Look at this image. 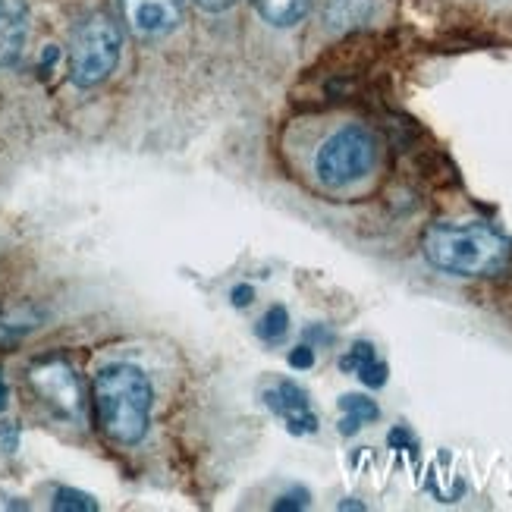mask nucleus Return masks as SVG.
Listing matches in <instances>:
<instances>
[{"label": "nucleus", "instance_id": "23", "mask_svg": "<svg viewBox=\"0 0 512 512\" xmlns=\"http://www.w3.org/2000/svg\"><path fill=\"white\" fill-rule=\"evenodd\" d=\"M340 509H365V506H362V503H355V500H343Z\"/></svg>", "mask_w": 512, "mask_h": 512}, {"label": "nucleus", "instance_id": "17", "mask_svg": "<svg viewBox=\"0 0 512 512\" xmlns=\"http://www.w3.org/2000/svg\"><path fill=\"white\" fill-rule=\"evenodd\" d=\"M289 365L299 368V371H308L311 365H315V349H311L308 343L296 346L293 352H289Z\"/></svg>", "mask_w": 512, "mask_h": 512}, {"label": "nucleus", "instance_id": "16", "mask_svg": "<svg viewBox=\"0 0 512 512\" xmlns=\"http://www.w3.org/2000/svg\"><path fill=\"white\" fill-rule=\"evenodd\" d=\"M387 440H390V447H393V450H406V453L418 456V443H415V437L409 434V428H393Z\"/></svg>", "mask_w": 512, "mask_h": 512}, {"label": "nucleus", "instance_id": "18", "mask_svg": "<svg viewBox=\"0 0 512 512\" xmlns=\"http://www.w3.org/2000/svg\"><path fill=\"white\" fill-rule=\"evenodd\" d=\"M305 506H308V491H302V487H299V491H293V494H283V497L274 503L277 512H286V509H305Z\"/></svg>", "mask_w": 512, "mask_h": 512}, {"label": "nucleus", "instance_id": "10", "mask_svg": "<svg viewBox=\"0 0 512 512\" xmlns=\"http://www.w3.org/2000/svg\"><path fill=\"white\" fill-rule=\"evenodd\" d=\"M340 412H343V421H340V434L343 437L359 434L365 421H377V418H381V409H377L374 399L359 396V393L340 396Z\"/></svg>", "mask_w": 512, "mask_h": 512}, {"label": "nucleus", "instance_id": "1", "mask_svg": "<svg viewBox=\"0 0 512 512\" xmlns=\"http://www.w3.org/2000/svg\"><path fill=\"white\" fill-rule=\"evenodd\" d=\"M95 415L101 431L123 447H136L148 434L154 390L148 374L129 362L107 365L95 374Z\"/></svg>", "mask_w": 512, "mask_h": 512}, {"label": "nucleus", "instance_id": "13", "mask_svg": "<svg viewBox=\"0 0 512 512\" xmlns=\"http://www.w3.org/2000/svg\"><path fill=\"white\" fill-rule=\"evenodd\" d=\"M51 506H54L57 512H95V509H98L95 497L76 491V487H57Z\"/></svg>", "mask_w": 512, "mask_h": 512}, {"label": "nucleus", "instance_id": "9", "mask_svg": "<svg viewBox=\"0 0 512 512\" xmlns=\"http://www.w3.org/2000/svg\"><path fill=\"white\" fill-rule=\"evenodd\" d=\"M374 0H324V22L330 32L359 29L371 19Z\"/></svg>", "mask_w": 512, "mask_h": 512}, {"label": "nucleus", "instance_id": "15", "mask_svg": "<svg viewBox=\"0 0 512 512\" xmlns=\"http://www.w3.org/2000/svg\"><path fill=\"white\" fill-rule=\"evenodd\" d=\"M355 374H359V381H362L365 387L377 390V387H384V384H387V374H390V368H387V362L374 359V362H368L365 368H359Z\"/></svg>", "mask_w": 512, "mask_h": 512}, {"label": "nucleus", "instance_id": "11", "mask_svg": "<svg viewBox=\"0 0 512 512\" xmlns=\"http://www.w3.org/2000/svg\"><path fill=\"white\" fill-rule=\"evenodd\" d=\"M311 10V0H258V13L274 29H289L302 22Z\"/></svg>", "mask_w": 512, "mask_h": 512}, {"label": "nucleus", "instance_id": "5", "mask_svg": "<svg viewBox=\"0 0 512 512\" xmlns=\"http://www.w3.org/2000/svg\"><path fill=\"white\" fill-rule=\"evenodd\" d=\"M29 384L38 393V399L48 406L54 415L66 421L82 418V387L76 371L63 359H44L29 371Z\"/></svg>", "mask_w": 512, "mask_h": 512}, {"label": "nucleus", "instance_id": "7", "mask_svg": "<svg viewBox=\"0 0 512 512\" xmlns=\"http://www.w3.org/2000/svg\"><path fill=\"white\" fill-rule=\"evenodd\" d=\"M264 403L271 406L283 421H286V431L305 437V434H315L318 431V415L308 403V393L293 384V381H280L274 390L264 393Z\"/></svg>", "mask_w": 512, "mask_h": 512}, {"label": "nucleus", "instance_id": "19", "mask_svg": "<svg viewBox=\"0 0 512 512\" xmlns=\"http://www.w3.org/2000/svg\"><path fill=\"white\" fill-rule=\"evenodd\" d=\"M230 302H233V308H249V305L255 302V289H252L249 283H239V286H233Z\"/></svg>", "mask_w": 512, "mask_h": 512}, {"label": "nucleus", "instance_id": "8", "mask_svg": "<svg viewBox=\"0 0 512 512\" xmlns=\"http://www.w3.org/2000/svg\"><path fill=\"white\" fill-rule=\"evenodd\" d=\"M29 41V0H0V70L22 60Z\"/></svg>", "mask_w": 512, "mask_h": 512}, {"label": "nucleus", "instance_id": "6", "mask_svg": "<svg viewBox=\"0 0 512 512\" xmlns=\"http://www.w3.org/2000/svg\"><path fill=\"white\" fill-rule=\"evenodd\" d=\"M126 26L139 38H164L183 22L186 0H120Z\"/></svg>", "mask_w": 512, "mask_h": 512}, {"label": "nucleus", "instance_id": "21", "mask_svg": "<svg viewBox=\"0 0 512 512\" xmlns=\"http://www.w3.org/2000/svg\"><path fill=\"white\" fill-rule=\"evenodd\" d=\"M10 406V390H7V381H4V374H0V412H4Z\"/></svg>", "mask_w": 512, "mask_h": 512}, {"label": "nucleus", "instance_id": "4", "mask_svg": "<svg viewBox=\"0 0 512 512\" xmlns=\"http://www.w3.org/2000/svg\"><path fill=\"white\" fill-rule=\"evenodd\" d=\"M123 51L120 26L107 13H95L79 22L70 44V79L79 88H95L117 70Z\"/></svg>", "mask_w": 512, "mask_h": 512}, {"label": "nucleus", "instance_id": "12", "mask_svg": "<svg viewBox=\"0 0 512 512\" xmlns=\"http://www.w3.org/2000/svg\"><path fill=\"white\" fill-rule=\"evenodd\" d=\"M286 330H289V315H286V308L283 305H274V308H267V315L258 321L255 333L264 340V343H280L286 337Z\"/></svg>", "mask_w": 512, "mask_h": 512}, {"label": "nucleus", "instance_id": "2", "mask_svg": "<svg viewBox=\"0 0 512 512\" xmlns=\"http://www.w3.org/2000/svg\"><path fill=\"white\" fill-rule=\"evenodd\" d=\"M425 258L456 277H494L509 264V242L487 224H434L421 239Z\"/></svg>", "mask_w": 512, "mask_h": 512}, {"label": "nucleus", "instance_id": "14", "mask_svg": "<svg viewBox=\"0 0 512 512\" xmlns=\"http://www.w3.org/2000/svg\"><path fill=\"white\" fill-rule=\"evenodd\" d=\"M374 359H377L374 346L362 340V343H352V349H349V352L343 355V359H340V368H343V371H352V374H355V371H359V368H365V365H368V362H374Z\"/></svg>", "mask_w": 512, "mask_h": 512}, {"label": "nucleus", "instance_id": "22", "mask_svg": "<svg viewBox=\"0 0 512 512\" xmlns=\"http://www.w3.org/2000/svg\"><path fill=\"white\" fill-rule=\"evenodd\" d=\"M60 54H57V48H48V51H44V57H41V70H48V66L57 60Z\"/></svg>", "mask_w": 512, "mask_h": 512}, {"label": "nucleus", "instance_id": "20", "mask_svg": "<svg viewBox=\"0 0 512 512\" xmlns=\"http://www.w3.org/2000/svg\"><path fill=\"white\" fill-rule=\"evenodd\" d=\"M195 4L208 13H220V10H230L233 4H239V0H195Z\"/></svg>", "mask_w": 512, "mask_h": 512}, {"label": "nucleus", "instance_id": "3", "mask_svg": "<svg viewBox=\"0 0 512 512\" xmlns=\"http://www.w3.org/2000/svg\"><path fill=\"white\" fill-rule=\"evenodd\" d=\"M377 158H381V145L368 126L340 123L315 145L308 170L324 192H349L371 180Z\"/></svg>", "mask_w": 512, "mask_h": 512}]
</instances>
